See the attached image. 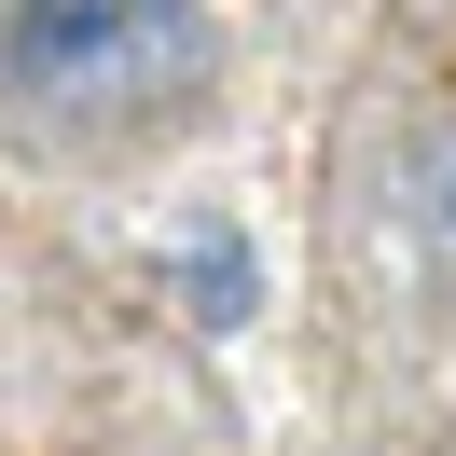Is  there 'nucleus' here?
Returning <instances> with one entry per match:
<instances>
[{"label":"nucleus","instance_id":"nucleus-1","mask_svg":"<svg viewBox=\"0 0 456 456\" xmlns=\"http://www.w3.org/2000/svg\"><path fill=\"white\" fill-rule=\"evenodd\" d=\"M208 14L194 0H0V97L42 139H139L194 97Z\"/></svg>","mask_w":456,"mask_h":456},{"label":"nucleus","instance_id":"nucleus-2","mask_svg":"<svg viewBox=\"0 0 456 456\" xmlns=\"http://www.w3.org/2000/svg\"><path fill=\"white\" fill-rule=\"evenodd\" d=\"M167 277L194 290V332H235V318H249V249H235V235H180Z\"/></svg>","mask_w":456,"mask_h":456}]
</instances>
